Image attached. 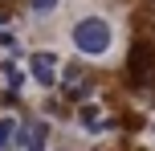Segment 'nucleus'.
Masks as SVG:
<instances>
[{
	"label": "nucleus",
	"instance_id": "nucleus-1",
	"mask_svg": "<svg viewBox=\"0 0 155 151\" xmlns=\"http://www.w3.org/2000/svg\"><path fill=\"white\" fill-rule=\"evenodd\" d=\"M70 37H74V49L86 53V57H106L110 45H114V29H110V21H102V16H82Z\"/></svg>",
	"mask_w": 155,
	"mask_h": 151
},
{
	"label": "nucleus",
	"instance_id": "nucleus-2",
	"mask_svg": "<svg viewBox=\"0 0 155 151\" xmlns=\"http://www.w3.org/2000/svg\"><path fill=\"white\" fill-rule=\"evenodd\" d=\"M57 74H61V57L53 53V49H41V53H33L29 57V78L37 82L41 90H49L57 82Z\"/></svg>",
	"mask_w": 155,
	"mask_h": 151
},
{
	"label": "nucleus",
	"instance_id": "nucleus-3",
	"mask_svg": "<svg viewBox=\"0 0 155 151\" xmlns=\"http://www.w3.org/2000/svg\"><path fill=\"white\" fill-rule=\"evenodd\" d=\"M151 74H155V53H151V45H135V49H131V78L139 82V86H147Z\"/></svg>",
	"mask_w": 155,
	"mask_h": 151
},
{
	"label": "nucleus",
	"instance_id": "nucleus-4",
	"mask_svg": "<svg viewBox=\"0 0 155 151\" xmlns=\"http://www.w3.org/2000/svg\"><path fill=\"white\" fill-rule=\"evenodd\" d=\"M78 123H82L90 135H102V131H106V114H102L98 102H82L78 106Z\"/></svg>",
	"mask_w": 155,
	"mask_h": 151
},
{
	"label": "nucleus",
	"instance_id": "nucleus-5",
	"mask_svg": "<svg viewBox=\"0 0 155 151\" xmlns=\"http://www.w3.org/2000/svg\"><path fill=\"white\" fill-rule=\"evenodd\" d=\"M45 143H49V127L45 123H29V127H21V135H16V147H29V151H37Z\"/></svg>",
	"mask_w": 155,
	"mask_h": 151
},
{
	"label": "nucleus",
	"instance_id": "nucleus-6",
	"mask_svg": "<svg viewBox=\"0 0 155 151\" xmlns=\"http://www.w3.org/2000/svg\"><path fill=\"white\" fill-rule=\"evenodd\" d=\"M16 135H21V123L12 114H0V147H16Z\"/></svg>",
	"mask_w": 155,
	"mask_h": 151
},
{
	"label": "nucleus",
	"instance_id": "nucleus-7",
	"mask_svg": "<svg viewBox=\"0 0 155 151\" xmlns=\"http://www.w3.org/2000/svg\"><path fill=\"white\" fill-rule=\"evenodd\" d=\"M0 82H4L8 90H21V82H25V74L16 70L12 61H4V65H0Z\"/></svg>",
	"mask_w": 155,
	"mask_h": 151
},
{
	"label": "nucleus",
	"instance_id": "nucleus-8",
	"mask_svg": "<svg viewBox=\"0 0 155 151\" xmlns=\"http://www.w3.org/2000/svg\"><path fill=\"white\" fill-rule=\"evenodd\" d=\"M16 45H21V41H16V33H12V29H0V49H8V53H12Z\"/></svg>",
	"mask_w": 155,
	"mask_h": 151
},
{
	"label": "nucleus",
	"instance_id": "nucleus-9",
	"mask_svg": "<svg viewBox=\"0 0 155 151\" xmlns=\"http://www.w3.org/2000/svg\"><path fill=\"white\" fill-rule=\"evenodd\" d=\"M61 4V0H33V12H41V16H49L53 8Z\"/></svg>",
	"mask_w": 155,
	"mask_h": 151
}]
</instances>
